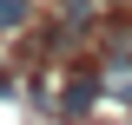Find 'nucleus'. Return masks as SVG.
I'll use <instances>...</instances> for the list:
<instances>
[{
	"label": "nucleus",
	"instance_id": "f257e3e1",
	"mask_svg": "<svg viewBox=\"0 0 132 125\" xmlns=\"http://www.w3.org/2000/svg\"><path fill=\"white\" fill-rule=\"evenodd\" d=\"M20 20H27V0H0V33L20 26Z\"/></svg>",
	"mask_w": 132,
	"mask_h": 125
}]
</instances>
